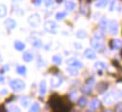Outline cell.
<instances>
[{"label":"cell","instance_id":"7a4b0ae2","mask_svg":"<svg viewBox=\"0 0 122 112\" xmlns=\"http://www.w3.org/2000/svg\"><path fill=\"white\" fill-rule=\"evenodd\" d=\"M44 28L46 31L49 32V33H53L55 34L57 32V29H58V25L56 24V22L52 21V20H48L45 23L44 25Z\"/></svg>","mask_w":122,"mask_h":112},{"label":"cell","instance_id":"d590c367","mask_svg":"<svg viewBox=\"0 0 122 112\" xmlns=\"http://www.w3.org/2000/svg\"><path fill=\"white\" fill-rule=\"evenodd\" d=\"M41 2H42V0H34V5L39 6L41 4Z\"/></svg>","mask_w":122,"mask_h":112},{"label":"cell","instance_id":"d4e9b609","mask_svg":"<svg viewBox=\"0 0 122 112\" xmlns=\"http://www.w3.org/2000/svg\"><path fill=\"white\" fill-rule=\"evenodd\" d=\"M7 6L4 4L0 5V17H5L7 14Z\"/></svg>","mask_w":122,"mask_h":112},{"label":"cell","instance_id":"5bb4252c","mask_svg":"<svg viewBox=\"0 0 122 112\" xmlns=\"http://www.w3.org/2000/svg\"><path fill=\"white\" fill-rule=\"evenodd\" d=\"M66 72H67V74H69V75H71V76H73V77H76V76L79 75V70H78V68L72 67H67V68H66Z\"/></svg>","mask_w":122,"mask_h":112},{"label":"cell","instance_id":"83f0119b","mask_svg":"<svg viewBox=\"0 0 122 112\" xmlns=\"http://www.w3.org/2000/svg\"><path fill=\"white\" fill-rule=\"evenodd\" d=\"M104 37V34L102 31H95L94 32V39H97V40H101L102 38Z\"/></svg>","mask_w":122,"mask_h":112},{"label":"cell","instance_id":"6da1fadb","mask_svg":"<svg viewBox=\"0 0 122 112\" xmlns=\"http://www.w3.org/2000/svg\"><path fill=\"white\" fill-rule=\"evenodd\" d=\"M10 86L13 91L19 92V91H22V90H24L26 88V84H25V82L23 80L14 79V80H11L10 82Z\"/></svg>","mask_w":122,"mask_h":112},{"label":"cell","instance_id":"d6a6232c","mask_svg":"<svg viewBox=\"0 0 122 112\" xmlns=\"http://www.w3.org/2000/svg\"><path fill=\"white\" fill-rule=\"evenodd\" d=\"M44 4H45L46 7H50L53 4V0H45V3Z\"/></svg>","mask_w":122,"mask_h":112},{"label":"cell","instance_id":"4316f807","mask_svg":"<svg viewBox=\"0 0 122 112\" xmlns=\"http://www.w3.org/2000/svg\"><path fill=\"white\" fill-rule=\"evenodd\" d=\"M29 112H40V106L37 103L32 104V106H30Z\"/></svg>","mask_w":122,"mask_h":112},{"label":"cell","instance_id":"ffe728a7","mask_svg":"<svg viewBox=\"0 0 122 112\" xmlns=\"http://www.w3.org/2000/svg\"><path fill=\"white\" fill-rule=\"evenodd\" d=\"M16 71L20 75H26L27 74V67L25 66H18L16 67Z\"/></svg>","mask_w":122,"mask_h":112},{"label":"cell","instance_id":"52a82bcc","mask_svg":"<svg viewBox=\"0 0 122 112\" xmlns=\"http://www.w3.org/2000/svg\"><path fill=\"white\" fill-rule=\"evenodd\" d=\"M62 84V78L60 76H53L50 79V85L51 87H59Z\"/></svg>","mask_w":122,"mask_h":112},{"label":"cell","instance_id":"4dcf8cb0","mask_svg":"<svg viewBox=\"0 0 122 112\" xmlns=\"http://www.w3.org/2000/svg\"><path fill=\"white\" fill-rule=\"evenodd\" d=\"M116 7H117V0H112V2L110 4V7H109V11H111V12L114 11Z\"/></svg>","mask_w":122,"mask_h":112},{"label":"cell","instance_id":"8992f818","mask_svg":"<svg viewBox=\"0 0 122 112\" xmlns=\"http://www.w3.org/2000/svg\"><path fill=\"white\" fill-rule=\"evenodd\" d=\"M94 84H95V79H89L86 84L83 85V87L81 88V91L84 93V94H89L93 89V86H94Z\"/></svg>","mask_w":122,"mask_h":112},{"label":"cell","instance_id":"5b68a950","mask_svg":"<svg viewBox=\"0 0 122 112\" xmlns=\"http://www.w3.org/2000/svg\"><path fill=\"white\" fill-rule=\"evenodd\" d=\"M109 31L113 35H117L118 33V23L117 20H111L109 22Z\"/></svg>","mask_w":122,"mask_h":112},{"label":"cell","instance_id":"f35d334b","mask_svg":"<svg viewBox=\"0 0 122 112\" xmlns=\"http://www.w3.org/2000/svg\"><path fill=\"white\" fill-rule=\"evenodd\" d=\"M73 112H80V111H78V110H74Z\"/></svg>","mask_w":122,"mask_h":112},{"label":"cell","instance_id":"9a60e30c","mask_svg":"<svg viewBox=\"0 0 122 112\" xmlns=\"http://www.w3.org/2000/svg\"><path fill=\"white\" fill-rule=\"evenodd\" d=\"M108 26V22H107V19L106 17H102L100 20H99V28L102 31L106 30V28Z\"/></svg>","mask_w":122,"mask_h":112},{"label":"cell","instance_id":"8d00e7d4","mask_svg":"<svg viewBox=\"0 0 122 112\" xmlns=\"http://www.w3.org/2000/svg\"><path fill=\"white\" fill-rule=\"evenodd\" d=\"M4 81V77H3V75H0V83H2Z\"/></svg>","mask_w":122,"mask_h":112},{"label":"cell","instance_id":"74e56055","mask_svg":"<svg viewBox=\"0 0 122 112\" xmlns=\"http://www.w3.org/2000/svg\"><path fill=\"white\" fill-rule=\"evenodd\" d=\"M117 10H118V12H119V13H120V12H121V11H121V10H122V8H121V7H120V6H118V8H117Z\"/></svg>","mask_w":122,"mask_h":112},{"label":"cell","instance_id":"3957f363","mask_svg":"<svg viewBox=\"0 0 122 112\" xmlns=\"http://www.w3.org/2000/svg\"><path fill=\"white\" fill-rule=\"evenodd\" d=\"M28 23L30 25L31 27L33 28H37L39 27V25L41 24V18H40V15L37 14V13H33L29 16L28 18Z\"/></svg>","mask_w":122,"mask_h":112},{"label":"cell","instance_id":"d6986e66","mask_svg":"<svg viewBox=\"0 0 122 112\" xmlns=\"http://www.w3.org/2000/svg\"><path fill=\"white\" fill-rule=\"evenodd\" d=\"M89 106H90V109H92V110H96V109L99 106V101H98L97 99H94V100H92L91 103H90V105H89Z\"/></svg>","mask_w":122,"mask_h":112},{"label":"cell","instance_id":"7c38bea8","mask_svg":"<svg viewBox=\"0 0 122 112\" xmlns=\"http://www.w3.org/2000/svg\"><path fill=\"white\" fill-rule=\"evenodd\" d=\"M90 45H91V47L93 48V49H95V50H100L101 48H102V44L100 43L99 40H97V39H93V40H91Z\"/></svg>","mask_w":122,"mask_h":112},{"label":"cell","instance_id":"ba28073f","mask_svg":"<svg viewBox=\"0 0 122 112\" xmlns=\"http://www.w3.org/2000/svg\"><path fill=\"white\" fill-rule=\"evenodd\" d=\"M4 24H5L6 28H8V29H10V30L14 29V28H16V26H17L16 21L14 19H12V18H7L5 20V22H4Z\"/></svg>","mask_w":122,"mask_h":112},{"label":"cell","instance_id":"8fae6325","mask_svg":"<svg viewBox=\"0 0 122 112\" xmlns=\"http://www.w3.org/2000/svg\"><path fill=\"white\" fill-rule=\"evenodd\" d=\"M122 47V41L120 39H115L111 41V49L112 50H118Z\"/></svg>","mask_w":122,"mask_h":112},{"label":"cell","instance_id":"277c9868","mask_svg":"<svg viewBox=\"0 0 122 112\" xmlns=\"http://www.w3.org/2000/svg\"><path fill=\"white\" fill-rule=\"evenodd\" d=\"M66 64L69 66V67H76V68H81L83 67L82 63L76 59V58H70V59H67L66 60Z\"/></svg>","mask_w":122,"mask_h":112},{"label":"cell","instance_id":"2e32d148","mask_svg":"<svg viewBox=\"0 0 122 112\" xmlns=\"http://www.w3.org/2000/svg\"><path fill=\"white\" fill-rule=\"evenodd\" d=\"M87 32H86V30H83V29H80V30H78L77 31V33H76V36L79 38V39H85L86 37H87Z\"/></svg>","mask_w":122,"mask_h":112},{"label":"cell","instance_id":"603a6c76","mask_svg":"<svg viewBox=\"0 0 122 112\" xmlns=\"http://www.w3.org/2000/svg\"><path fill=\"white\" fill-rule=\"evenodd\" d=\"M95 68H97V69H104V68H106V64L104 63V62H101V61H98V62H97V63H95Z\"/></svg>","mask_w":122,"mask_h":112},{"label":"cell","instance_id":"f546056e","mask_svg":"<svg viewBox=\"0 0 122 112\" xmlns=\"http://www.w3.org/2000/svg\"><path fill=\"white\" fill-rule=\"evenodd\" d=\"M31 44L34 48H40L42 47V41L40 39H33V41H31Z\"/></svg>","mask_w":122,"mask_h":112},{"label":"cell","instance_id":"cb8c5ba5","mask_svg":"<svg viewBox=\"0 0 122 112\" xmlns=\"http://www.w3.org/2000/svg\"><path fill=\"white\" fill-rule=\"evenodd\" d=\"M68 11H59L56 13V19L57 20H62L63 18H65V16L67 15Z\"/></svg>","mask_w":122,"mask_h":112},{"label":"cell","instance_id":"484cf974","mask_svg":"<svg viewBox=\"0 0 122 112\" xmlns=\"http://www.w3.org/2000/svg\"><path fill=\"white\" fill-rule=\"evenodd\" d=\"M78 105L80 106H81V107H83V106H85L86 105H87V99L85 98V97H81L80 99H79V101H78Z\"/></svg>","mask_w":122,"mask_h":112},{"label":"cell","instance_id":"1f68e13d","mask_svg":"<svg viewBox=\"0 0 122 112\" xmlns=\"http://www.w3.org/2000/svg\"><path fill=\"white\" fill-rule=\"evenodd\" d=\"M9 110L10 112H20L21 110L19 109V107L18 106H10V107H9Z\"/></svg>","mask_w":122,"mask_h":112},{"label":"cell","instance_id":"4fadbf2b","mask_svg":"<svg viewBox=\"0 0 122 112\" xmlns=\"http://www.w3.org/2000/svg\"><path fill=\"white\" fill-rule=\"evenodd\" d=\"M13 46H14V49L16 50H18V51H23L25 50V48H26V45L23 42H20V41H15Z\"/></svg>","mask_w":122,"mask_h":112},{"label":"cell","instance_id":"e575fe53","mask_svg":"<svg viewBox=\"0 0 122 112\" xmlns=\"http://www.w3.org/2000/svg\"><path fill=\"white\" fill-rule=\"evenodd\" d=\"M74 47L77 49V50H81L82 47H81V44H79V43H74Z\"/></svg>","mask_w":122,"mask_h":112},{"label":"cell","instance_id":"f1b7e54d","mask_svg":"<svg viewBox=\"0 0 122 112\" xmlns=\"http://www.w3.org/2000/svg\"><path fill=\"white\" fill-rule=\"evenodd\" d=\"M52 62L56 65H61V62H62V59L61 58V56L59 55H54L52 57Z\"/></svg>","mask_w":122,"mask_h":112},{"label":"cell","instance_id":"ac0fdd59","mask_svg":"<svg viewBox=\"0 0 122 112\" xmlns=\"http://www.w3.org/2000/svg\"><path fill=\"white\" fill-rule=\"evenodd\" d=\"M20 103H21V106H22L23 107H28L29 105H30V99L29 97H26V96H25V97L21 98Z\"/></svg>","mask_w":122,"mask_h":112},{"label":"cell","instance_id":"ab89813d","mask_svg":"<svg viewBox=\"0 0 122 112\" xmlns=\"http://www.w3.org/2000/svg\"><path fill=\"white\" fill-rule=\"evenodd\" d=\"M87 112H91V109H90V110H89V111H87Z\"/></svg>","mask_w":122,"mask_h":112},{"label":"cell","instance_id":"44dd1931","mask_svg":"<svg viewBox=\"0 0 122 112\" xmlns=\"http://www.w3.org/2000/svg\"><path fill=\"white\" fill-rule=\"evenodd\" d=\"M109 2H110V0H98V1H97V3L95 4V6H96L97 8H104Z\"/></svg>","mask_w":122,"mask_h":112},{"label":"cell","instance_id":"9c48e42d","mask_svg":"<svg viewBox=\"0 0 122 112\" xmlns=\"http://www.w3.org/2000/svg\"><path fill=\"white\" fill-rule=\"evenodd\" d=\"M83 55L85 58H87V59H89V60H95L96 58H97V54H96V52L91 50V49H86L85 50H84V52H83Z\"/></svg>","mask_w":122,"mask_h":112},{"label":"cell","instance_id":"836d02e7","mask_svg":"<svg viewBox=\"0 0 122 112\" xmlns=\"http://www.w3.org/2000/svg\"><path fill=\"white\" fill-rule=\"evenodd\" d=\"M116 112H122V102L119 103V104L117 106V107H116Z\"/></svg>","mask_w":122,"mask_h":112},{"label":"cell","instance_id":"7402d4cb","mask_svg":"<svg viewBox=\"0 0 122 112\" xmlns=\"http://www.w3.org/2000/svg\"><path fill=\"white\" fill-rule=\"evenodd\" d=\"M23 60L26 61V62H31L33 60V54L30 52V51H27L23 54Z\"/></svg>","mask_w":122,"mask_h":112},{"label":"cell","instance_id":"30bf717a","mask_svg":"<svg viewBox=\"0 0 122 112\" xmlns=\"http://www.w3.org/2000/svg\"><path fill=\"white\" fill-rule=\"evenodd\" d=\"M46 93V82L45 80L41 81L39 84V94L40 96H45Z\"/></svg>","mask_w":122,"mask_h":112},{"label":"cell","instance_id":"e0dca14e","mask_svg":"<svg viewBox=\"0 0 122 112\" xmlns=\"http://www.w3.org/2000/svg\"><path fill=\"white\" fill-rule=\"evenodd\" d=\"M65 8L67 11H73L75 8H76V3L73 2V1H66L65 4H64Z\"/></svg>","mask_w":122,"mask_h":112}]
</instances>
